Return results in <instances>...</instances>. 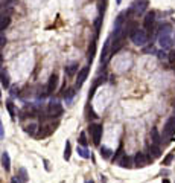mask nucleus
I'll use <instances>...</instances> for the list:
<instances>
[{
	"instance_id": "nucleus-6",
	"label": "nucleus",
	"mask_w": 175,
	"mask_h": 183,
	"mask_svg": "<svg viewBox=\"0 0 175 183\" xmlns=\"http://www.w3.org/2000/svg\"><path fill=\"white\" fill-rule=\"evenodd\" d=\"M47 113H49V116L51 118H60L61 114H63V105L60 102H51L49 104V108H47Z\"/></svg>"
},
{
	"instance_id": "nucleus-36",
	"label": "nucleus",
	"mask_w": 175,
	"mask_h": 183,
	"mask_svg": "<svg viewBox=\"0 0 175 183\" xmlns=\"http://www.w3.org/2000/svg\"><path fill=\"white\" fill-rule=\"evenodd\" d=\"M173 108H175V101H173Z\"/></svg>"
},
{
	"instance_id": "nucleus-33",
	"label": "nucleus",
	"mask_w": 175,
	"mask_h": 183,
	"mask_svg": "<svg viewBox=\"0 0 175 183\" xmlns=\"http://www.w3.org/2000/svg\"><path fill=\"white\" fill-rule=\"evenodd\" d=\"M161 183H170V181H169L167 178H163V180H161Z\"/></svg>"
},
{
	"instance_id": "nucleus-14",
	"label": "nucleus",
	"mask_w": 175,
	"mask_h": 183,
	"mask_svg": "<svg viewBox=\"0 0 175 183\" xmlns=\"http://www.w3.org/2000/svg\"><path fill=\"white\" fill-rule=\"evenodd\" d=\"M2 166L5 168V171H9V168H11V159L6 151L2 153Z\"/></svg>"
},
{
	"instance_id": "nucleus-5",
	"label": "nucleus",
	"mask_w": 175,
	"mask_h": 183,
	"mask_svg": "<svg viewBox=\"0 0 175 183\" xmlns=\"http://www.w3.org/2000/svg\"><path fill=\"white\" fill-rule=\"evenodd\" d=\"M151 160H152V157L146 156L145 153H137L134 156V165L137 168H145V166H148L149 163H151Z\"/></svg>"
},
{
	"instance_id": "nucleus-26",
	"label": "nucleus",
	"mask_w": 175,
	"mask_h": 183,
	"mask_svg": "<svg viewBox=\"0 0 175 183\" xmlns=\"http://www.w3.org/2000/svg\"><path fill=\"white\" fill-rule=\"evenodd\" d=\"M111 153H113V151H111V150H108V148H105V147H102V148H101V154H102L105 159H108V157L111 156Z\"/></svg>"
},
{
	"instance_id": "nucleus-29",
	"label": "nucleus",
	"mask_w": 175,
	"mask_h": 183,
	"mask_svg": "<svg viewBox=\"0 0 175 183\" xmlns=\"http://www.w3.org/2000/svg\"><path fill=\"white\" fill-rule=\"evenodd\" d=\"M73 95H75V90H73V88H69V90H67V95H64V96H66L67 101H70V99L73 98Z\"/></svg>"
},
{
	"instance_id": "nucleus-9",
	"label": "nucleus",
	"mask_w": 175,
	"mask_h": 183,
	"mask_svg": "<svg viewBox=\"0 0 175 183\" xmlns=\"http://www.w3.org/2000/svg\"><path fill=\"white\" fill-rule=\"evenodd\" d=\"M87 76H88V67H82L81 70L78 72V79H76V87H81L84 82H85V79H87Z\"/></svg>"
},
{
	"instance_id": "nucleus-8",
	"label": "nucleus",
	"mask_w": 175,
	"mask_h": 183,
	"mask_svg": "<svg viewBox=\"0 0 175 183\" xmlns=\"http://www.w3.org/2000/svg\"><path fill=\"white\" fill-rule=\"evenodd\" d=\"M57 87H58V75L52 73L51 78H49V81H47V85H46V95L54 93V92L57 90Z\"/></svg>"
},
{
	"instance_id": "nucleus-24",
	"label": "nucleus",
	"mask_w": 175,
	"mask_h": 183,
	"mask_svg": "<svg viewBox=\"0 0 175 183\" xmlns=\"http://www.w3.org/2000/svg\"><path fill=\"white\" fill-rule=\"evenodd\" d=\"M35 130H37V124H29V125H26V128H24V131L29 133V134H34Z\"/></svg>"
},
{
	"instance_id": "nucleus-22",
	"label": "nucleus",
	"mask_w": 175,
	"mask_h": 183,
	"mask_svg": "<svg viewBox=\"0 0 175 183\" xmlns=\"http://www.w3.org/2000/svg\"><path fill=\"white\" fill-rule=\"evenodd\" d=\"M78 154H79L82 159H88V157H90V153H88L84 147H78Z\"/></svg>"
},
{
	"instance_id": "nucleus-1",
	"label": "nucleus",
	"mask_w": 175,
	"mask_h": 183,
	"mask_svg": "<svg viewBox=\"0 0 175 183\" xmlns=\"http://www.w3.org/2000/svg\"><path fill=\"white\" fill-rule=\"evenodd\" d=\"M172 26L169 23H164L158 28V44L163 51H169L173 46V38H172Z\"/></svg>"
},
{
	"instance_id": "nucleus-19",
	"label": "nucleus",
	"mask_w": 175,
	"mask_h": 183,
	"mask_svg": "<svg viewBox=\"0 0 175 183\" xmlns=\"http://www.w3.org/2000/svg\"><path fill=\"white\" fill-rule=\"evenodd\" d=\"M66 72H67V75H69V76H73L75 73L78 72V64H75V63H73V64L67 66V67H66Z\"/></svg>"
},
{
	"instance_id": "nucleus-27",
	"label": "nucleus",
	"mask_w": 175,
	"mask_h": 183,
	"mask_svg": "<svg viewBox=\"0 0 175 183\" xmlns=\"http://www.w3.org/2000/svg\"><path fill=\"white\" fill-rule=\"evenodd\" d=\"M20 178H21L23 183L28 181V174H26V169H24V168H20Z\"/></svg>"
},
{
	"instance_id": "nucleus-31",
	"label": "nucleus",
	"mask_w": 175,
	"mask_h": 183,
	"mask_svg": "<svg viewBox=\"0 0 175 183\" xmlns=\"http://www.w3.org/2000/svg\"><path fill=\"white\" fill-rule=\"evenodd\" d=\"M5 137V131H3V125L0 124V139H3Z\"/></svg>"
},
{
	"instance_id": "nucleus-34",
	"label": "nucleus",
	"mask_w": 175,
	"mask_h": 183,
	"mask_svg": "<svg viewBox=\"0 0 175 183\" xmlns=\"http://www.w3.org/2000/svg\"><path fill=\"white\" fill-rule=\"evenodd\" d=\"M116 3H117V5H120V3H122V0H116Z\"/></svg>"
},
{
	"instance_id": "nucleus-18",
	"label": "nucleus",
	"mask_w": 175,
	"mask_h": 183,
	"mask_svg": "<svg viewBox=\"0 0 175 183\" xmlns=\"http://www.w3.org/2000/svg\"><path fill=\"white\" fill-rule=\"evenodd\" d=\"M9 23H11V17H9V15L2 14V23H0V29H2V31H5V29L9 26Z\"/></svg>"
},
{
	"instance_id": "nucleus-30",
	"label": "nucleus",
	"mask_w": 175,
	"mask_h": 183,
	"mask_svg": "<svg viewBox=\"0 0 175 183\" xmlns=\"http://www.w3.org/2000/svg\"><path fill=\"white\" fill-rule=\"evenodd\" d=\"M11 183H23V181H21L20 175H14V177H12V180H11Z\"/></svg>"
},
{
	"instance_id": "nucleus-10",
	"label": "nucleus",
	"mask_w": 175,
	"mask_h": 183,
	"mask_svg": "<svg viewBox=\"0 0 175 183\" xmlns=\"http://www.w3.org/2000/svg\"><path fill=\"white\" fill-rule=\"evenodd\" d=\"M146 6H148V0H140V2H139V0H137V2L133 5V11L136 12V14H142L145 9H146Z\"/></svg>"
},
{
	"instance_id": "nucleus-23",
	"label": "nucleus",
	"mask_w": 175,
	"mask_h": 183,
	"mask_svg": "<svg viewBox=\"0 0 175 183\" xmlns=\"http://www.w3.org/2000/svg\"><path fill=\"white\" fill-rule=\"evenodd\" d=\"M6 108H8L9 114H11V118L14 119V118H15V110H14V104H12L11 101H8V102H6Z\"/></svg>"
},
{
	"instance_id": "nucleus-16",
	"label": "nucleus",
	"mask_w": 175,
	"mask_h": 183,
	"mask_svg": "<svg viewBox=\"0 0 175 183\" xmlns=\"http://www.w3.org/2000/svg\"><path fill=\"white\" fill-rule=\"evenodd\" d=\"M119 166H122V168H131V159L128 157V156H122V159L119 160Z\"/></svg>"
},
{
	"instance_id": "nucleus-20",
	"label": "nucleus",
	"mask_w": 175,
	"mask_h": 183,
	"mask_svg": "<svg viewBox=\"0 0 175 183\" xmlns=\"http://www.w3.org/2000/svg\"><path fill=\"white\" fill-rule=\"evenodd\" d=\"M70 156H72V145L69 141H66V148H64V159L66 160H70Z\"/></svg>"
},
{
	"instance_id": "nucleus-2",
	"label": "nucleus",
	"mask_w": 175,
	"mask_h": 183,
	"mask_svg": "<svg viewBox=\"0 0 175 183\" xmlns=\"http://www.w3.org/2000/svg\"><path fill=\"white\" fill-rule=\"evenodd\" d=\"M175 134V111L173 114L166 121L164 127H163V139H172V136Z\"/></svg>"
},
{
	"instance_id": "nucleus-17",
	"label": "nucleus",
	"mask_w": 175,
	"mask_h": 183,
	"mask_svg": "<svg viewBox=\"0 0 175 183\" xmlns=\"http://www.w3.org/2000/svg\"><path fill=\"white\" fill-rule=\"evenodd\" d=\"M94 52H96V43L91 41L90 46H88V51H87V58H88L90 63H91V60H93V57H94Z\"/></svg>"
},
{
	"instance_id": "nucleus-32",
	"label": "nucleus",
	"mask_w": 175,
	"mask_h": 183,
	"mask_svg": "<svg viewBox=\"0 0 175 183\" xmlns=\"http://www.w3.org/2000/svg\"><path fill=\"white\" fill-rule=\"evenodd\" d=\"M44 165H46V169H47V171L51 169V166H49V162H47V160H44Z\"/></svg>"
},
{
	"instance_id": "nucleus-13",
	"label": "nucleus",
	"mask_w": 175,
	"mask_h": 183,
	"mask_svg": "<svg viewBox=\"0 0 175 183\" xmlns=\"http://www.w3.org/2000/svg\"><path fill=\"white\" fill-rule=\"evenodd\" d=\"M161 139H163V137L160 136L158 130H157V128H151V141H152V144H154V145H160Z\"/></svg>"
},
{
	"instance_id": "nucleus-21",
	"label": "nucleus",
	"mask_w": 175,
	"mask_h": 183,
	"mask_svg": "<svg viewBox=\"0 0 175 183\" xmlns=\"http://www.w3.org/2000/svg\"><path fill=\"white\" fill-rule=\"evenodd\" d=\"M2 87L3 88H8L9 87V78H8V73L5 70H2Z\"/></svg>"
},
{
	"instance_id": "nucleus-4",
	"label": "nucleus",
	"mask_w": 175,
	"mask_h": 183,
	"mask_svg": "<svg viewBox=\"0 0 175 183\" xmlns=\"http://www.w3.org/2000/svg\"><path fill=\"white\" fill-rule=\"evenodd\" d=\"M88 131L91 134V141L94 145H99L101 144V137H102V125L99 124H93L88 127Z\"/></svg>"
},
{
	"instance_id": "nucleus-3",
	"label": "nucleus",
	"mask_w": 175,
	"mask_h": 183,
	"mask_svg": "<svg viewBox=\"0 0 175 183\" xmlns=\"http://www.w3.org/2000/svg\"><path fill=\"white\" fill-rule=\"evenodd\" d=\"M130 38H131V41H133L136 46H140V48L148 43V34H146V31H143V29L134 31V32L130 35Z\"/></svg>"
},
{
	"instance_id": "nucleus-28",
	"label": "nucleus",
	"mask_w": 175,
	"mask_h": 183,
	"mask_svg": "<svg viewBox=\"0 0 175 183\" xmlns=\"http://www.w3.org/2000/svg\"><path fill=\"white\" fill-rule=\"evenodd\" d=\"M172 159H173V154H172V153H169V154L164 157V160H163V165H169V163L172 162Z\"/></svg>"
},
{
	"instance_id": "nucleus-25",
	"label": "nucleus",
	"mask_w": 175,
	"mask_h": 183,
	"mask_svg": "<svg viewBox=\"0 0 175 183\" xmlns=\"http://www.w3.org/2000/svg\"><path fill=\"white\" fill-rule=\"evenodd\" d=\"M78 142H79L81 147H87V137H85V133H81V134H79Z\"/></svg>"
},
{
	"instance_id": "nucleus-12",
	"label": "nucleus",
	"mask_w": 175,
	"mask_h": 183,
	"mask_svg": "<svg viewBox=\"0 0 175 183\" xmlns=\"http://www.w3.org/2000/svg\"><path fill=\"white\" fill-rule=\"evenodd\" d=\"M137 29H139V28H137V25H136V21H133V20H131V21H128L127 25L123 26L125 35H131V34H133L134 31H137Z\"/></svg>"
},
{
	"instance_id": "nucleus-11",
	"label": "nucleus",
	"mask_w": 175,
	"mask_h": 183,
	"mask_svg": "<svg viewBox=\"0 0 175 183\" xmlns=\"http://www.w3.org/2000/svg\"><path fill=\"white\" fill-rule=\"evenodd\" d=\"M110 44H111V37H108L107 41H105V44H104V51H102V57H101V63H102V64H105V63L108 61V58H110V55H108V48H110Z\"/></svg>"
},
{
	"instance_id": "nucleus-15",
	"label": "nucleus",
	"mask_w": 175,
	"mask_h": 183,
	"mask_svg": "<svg viewBox=\"0 0 175 183\" xmlns=\"http://www.w3.org/2000/svg\"><path fill=\"white\" fill-rule=\"evenodd\" d=\"M149 153H151V157L152 159H157L161 156V150H160V145H149Z\"/></svg>"
},
{
	"instance_id": "nucleus-7",
	"label": "nucleus",
	"mask_w": 175,
	"mask_h": 183,
	"mask_svg": "<svg viewBox=\"0 0 175 183\" xmlns=\"http://www.w3.org/2000/svg\"><path fill=\"white\" fill-rule=\"evenodd\" d=\"M154 25H155V12H154V11H149V12H146V15H145L143 26H145L146 31H152V29H154Z\"/></svg>"
},
{
	"instance_id": "nucleus-35",
	"label": "nucleus",
	"mask_w": 175,
	"mask_h": 183,
	"mask_svg": "<svg viewBox=\"0 0 175 183\" xmlns=\"http://www.w3.org/2000/svg\"><path fill=\"white\" fill-rule=\"evenodd\" d=\"M85 183H93V181H91V180H90V181H85Z\"/></svg>"
}]
</instances>
